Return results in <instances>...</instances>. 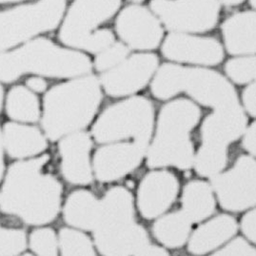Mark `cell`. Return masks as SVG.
<instances>
[{
    "label": "cell",
    "instance_id": "1",
    "mask_svg": "<svg viewBox=\"0 0 256 256\" xmlns=\"http://www.w3.org/2000/svg\"><path fill=\"white\" fill-rule=\"evenodd\" d=\"M48 154L16 160L5 172L0 188V210L30 226L52 222L60 212L62 186L45 172Z\"/></svg>",
    "mask_w": 256,
    "mask_h": 256
},
{
    "label": "cell",
    "instance_id": "16",
    "mask_svg": "<svg viewBox=\"0 0 256 256\" xmlns=\"http://www.w3.org/2000/svg\"><path fill=\"white\" fill-rule=\"evenodd\" d=\"M28 246L36 256H56L58 239L50 228H38L28 237Z\"/></svg>",
    "mask_w": 256,
    "mask_h": 256
},
{
    "label": "cell",
    "instance_id": "11",
    "mask_svg": "<svg viewBox=\"0 0 256 256\" xmlns=\"http://www.w3.org/2000/svg\"><path fill=\"white\" fill-rule=\"evenodd\" d=\"M46 136L26 123L7 122L2 127V142L7 156L14 160L40 156L48 148Z\"/></svg>",
    "mask_w": 256,
    "mask_h": 256
},
{
    "label": "cell",
    "instance_id": "15",
    "mask_svg": "<svg viewBox=\"0 0 256 256\" xmlns=\"http://www.w3.org/2000/svg\"><path fill=\"white\" fill-rule=\"evenodd\" d=\"M92 244L87 236L76 230L63 228L60 230L58 245L64 256H94Z\"/></svg>",
    "mask_w": 256,
    "mask_h": 256
},
{
    "label": "cell",
    "instance_id": "17",
    "mask_svg": "<svg viewBox=\"0 0 256 256\" xmlns=\"http://www.w3.org/2000/svg\"><path fill=\"white\" fill-rule=\"evenodd\" d=\"M28 246V237L21 228L0 225V256H20Z\"/></svg>",
    "mask_w": 256,
    "mask_h": 256
},
{
    "label": "cell",
    "instance_id": "9",
    "mask_svg": "<svg viewBox=\"0 0 256 256\" xmlns=\"http://www.w3.org/2000/svg\"><path fill=\"white\" fill-rule=\"evenodd\" d=\"M162 52L168 60L203 65H216L224 58L218 40L186 32H172L163 43Z\"/></svg>",
    "mask_w": 256,
    "mask_h": 256
},
{
    "label": "cell",
    "instance_id": "14",
    "mask_svg": "<svg viewBox=\"0 0 256 256\" xmlns=\"http://www.w3.org/2000/svg\"><path fill=\"white\" fill-rule=\"evenodd\" d=\"M7 116L14 122L32 124L41 116L40 99L26 86L16 85L10 88L5 98Z\"/></svg>",
    "mask_w": 256,
    "mask_h": 256
},
{
    "label": "cell",
    "instance_id": "23",
    "mask_svg": "<svg viewBox=\"0 0 256 256\" xmlns=\"http://www.w3.org/2000/svg\"><path fill=\"white\" fill-rule=\"evenodd\" d=\"M245 0H219L220 4L226 7H236L238 5L242 4Z\"/></svg>",
    "mask_w": 256,
    "mask_h": 256
},
{
    "label": "cell",
    "instance_id": "12",
    "mask_svg": "<svg viewBox=\"0 0 256 256\" xmlns=\"http://www.w3.org/2000/svg\"><path fill=\"white\" fill-rule=\"evenodd\" d=\"M256 14L254 10L238 12L222 24V34L226 50L232 54L256 52Z\"/></svg>",
    "mask_w": 256,
    "mask_h": 256
},
{
    "label": "cell",
    "instance_id": "2",
    "mask_svg": "<svg viewBox=\"0 0 256 256\" xmlns=\"http://www.w3.org/2000/svg\"><path fill=\"white\" fill-rule=\"evenodd\" d=\"M89 58L76 50L36 38L16 48L0 52V82L10 84L25 74L50 78H74L89 74Z\"/></svg>",
    "mask_w": 256,
    "mask_h": 256
},
{
    "label": "cell",
    "instance_id": "24",
    "mask_svg": "<svg viewBox=\"0 0 256 256\" xmlns=\"http://www.w3.org/2000/svg\"><path fill=\"white\" fill-rule=\"evenodd\" d=\"M4 103H5V92H4V88L0 82V114L2 112Z\"/></svg>",
    "mask_w": 256,
    "mask_h": 256
},
{
    "label": "cell",
    "instance_id": "6",
    "mask_svg": "<svg viewBox=\"0 0 256 256\" xmlns=\"http://www.w3.org/2000/svg\"><path fill=\"white\" fill-rule=\"evenodd\" d=\"M150 9L172 32L199 34L216 26L219 0H152Z\"/></svg>",
    "mask_w": 256,
    "mask_h": 256
},
{
    "label": "cell",
    "instance_id": "7",
    "mask_svg": "<svg viewBox=\"0 0 256 256\" xmlns=\"http://www.w3.org/2000/svg\"><path fill=\"white\" fill-rule=\"evenodd\" d=\"M116 32L128 47L156 49L163 38V26L158 16L144 6L132 4L119 12Z\"/></svg>",
    "mask_w": 256,
    "mask_h": 256
},
{
    "label": "cell",
    "instance_id": "26",
    "mask_svg": "<svg viewBox=\"0 0 256 256\" xmlns=\"http://www.w3.org/2000/svg\"><path fill=\"white\" fill-rule=\"evenodd\" d=\"M248 2H250V5L252 8H256V0H248Z\"/></svg>",
    "mask_w": 256,
    "mask_h": 256
},
{
    "label": "cell",
    "instance_id": "22",
    "mask_svg": "<svg viewBox=\"0 0 256 256\" xmlns=\"http://www.w3.org/2000/svg\"><path fill=\"white\" fill-rule=\"evenodd\" d=\"M4 154H5V150H4L3 142H2V128H0V182L3 180L5 172H6Z\"/></svg>",
    "mask_w": 256,
    "mask_h": 256
},
{
    "label": "cell",
    "instance_id": "4",
    "mask_svg": "<svg viewBox=\"0 0 256 256\" xmlns=\"http://www.w3.org/2000/svg\"><path fill=\"white\" fill-rule=\"evenodd\" d=\"M121 0H74L61 21L60 42L76 50L98 54L114 42V34L99 27L110 20Z\"/></svg>",
    "mask_w": 256,
    "mask_h": 256
},
{
    "label": "cell",
    "instance_id": "10",
    "mask_svg": "<svg viewBox=\"0 0 256 256\" xmlns=\"http://www.w3.org/2000/svg\"><path fill=\"white\" fill-rule=\"evenodd\" d=\"M92 140L83 132H76L62 138L60 143L61 170L72 185H88L92 182L90 150Z\"/></svg>",
    "mask_w": 256,
    "mask_h": 256
},
{
    "label": "cell",
    "instance_id": "13",
    "mask_svg": "<svg viewBox=\"0 0 256 256\" xmlns=\"http://www.w3.org/2000/svg\"><path fill=\"white\" fill-rule=\"evenodd\" d=\"M98 210V200L88 190H79L68 196L63 214L65 221L70 226L83 230H94Z\"/></svg>",
    "mask_w": 256,
    "mask_h": 256
},
{
    "label": "cell",
    "instance_id": "21",
    "mask_svg": "<svg viewBox=\"0 0 256 256\" xmlns=\"http://www.w3.org/2000/svg\"><path fill=\"white\" fill-rule=\"evenodd\" d=\"M243 101L248 112L254 116L256 114V84L250 83L243 92Z\"/></svg>",
    "mask_w": 256,
    "mask_h": 256
},
{
    "label": "cell",
    "instance_id": "5",
    "mask_svg": "<svg viewBox=\"0 0 256 256\" xmlns=\"http://www.w3.org/2000/svg\"><path fill=\"white\" fill-rule=\"evenodd\" d=\"M66 7L67 0H38L0 10V52L16 48L56 30Z\"/></svg>",
    "mask_w": 256,
    "mask_h": 256
},
{
    "label": "cell",
    "instance_id": "25",
    "mask_svg": "<svg viewBox=\"0 0 256 256\" xmlns=\"http://www.w3.org/2000/svg\"><path fill=\"white\" fill-rule=\"evenodd\" d=\"M24 0H0V5L2 4H10V3H18Z\"/></svg>",
    "mask_w": 256,
    "mask_h": 256
},
{
    "label": "cell",
    "instance_id": "8",
    "mask_svg": "<svg viewBox=\"0 0 256 256\" xmlns=\"http://www.w3.org/2000/svg\"><path fill=\"white\" fill-rule=\"evenodd\" d=\"M158 65V58L152 54H134L118 66L103 72L99 82L110 96L130 94L148 83Z\"/></svg>",
    "mask_w": 256,
    "mask_h": 256
},
{
    "label": "cell",
    "instance_id": "19",
    "mask_svg": "<svg viewBox=\"0 0 256 256\" xmlns=\"http://www.w3.org/2000/svg\"><path fill=\"white\" fill-rule=\"evenodd\" d=\"M226 74L237 84H246L256 78V58H242L230 60L226 64Z\"/></svg>",
    "mask_w": 256,
    "mask_h": 256
},
{
    "label": "cell",
    "instance_id": "20",
    "mask_svg": "<svg viewBox=\"0 0 256 256\" xmlns=\"http://www.w3.org/2000/svg\"><path fill=\"white\" fill-rule=\"evenodd\" d=\"M25 86L34 94H43L48 90L46 79L40 76H32L25 81Z\"/></svg>",
    "mask_w": 256,
    "mask_h": 256
},
{
    "label": "cell",
    "instance_id": "27",
    "mask_svg": "<svg viewBox=\"0 0 256 256\" xmlns=\"http://www.w3.org/2000/svg\"><path fill=\"white\" fill-rule=\"evenodd\" d=\"M130 1H132V2H134V3H141V2H143L144 0H130Z\"/></svg>",
    "mask_w": 256,
    "mask_h": 256
},
{
    "label": "cell",
    "instance_id": "3",
    "mask_svg": "<svg viewBox=\"0 0 256 256\" xmlns=\"http://www.w3.org/2000/svg\"><path fill=\"white\" fill-rule=\"evenodd\" d=\"M102 101L99 79L92 74L70 78L46 92L41 126L52 141L80 132L96 116Z\"/></svg>",
    "mask_w": 256,
    "mask_h": 256
},
{
    "label": "cell",
    "instance_id": "18",
    "mask_svg": "<svg viewBox=\"0 0 256 256\" xmlns=\"http://www.w3.org/2000/svg\"><path fill=\"white\" fill-rule=\"evenodd\" d=\"M128 54V47L125 44L114 42L96 54L94 64V68L98 72H105L118 66L121 62L127 58Z\"/></svg>",
    "mask_w": 256,
    "mask_h": 256
}]
</instances>
